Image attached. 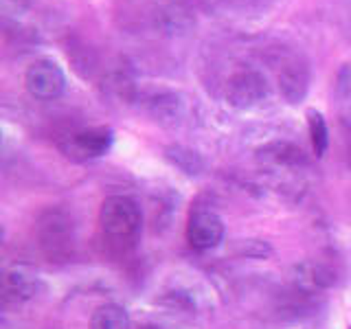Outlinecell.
Instances as JSON below:
<instances>
[{
  "label": "cell",
  "mask_w": 351,
  "mask_h": 329,
  "mask_svg": "<svg viewBox=\"0 0 351 329\" xmlns=\"http://www.w3.org/2000/svg\"><path fill=\"white\" fill-rule=\"evenodd\" d=\"M224 239V222L211 208H195L186 222V241L193 250H213Z\"/></svg>",
  "instance_id": "obj_6"
},
{
  "label": "cell",
  "mask_w": 351,
  "mask_h": 329,
  "mask_svg": "<svg viewBox=\"0 0 351 329\" xmlns=\"http://www.w3.org/2000/svg\"><path fill=\"white\" fill-rule=\"evenodd\" d=\"M112 141H114L112 130L106 125H97V127L75 130L71 134L62 136L58 147L66 158H71L75 162H86V160L101 158L104 154H108V149L112 147Z\"/></svg>",
  "instance_id": "obj_3"
},
{
  "label": "cell",
  "mask_w": 351,
  "mask_h": 329,
  "mask_svg": "<svg viewBox=\"0 0 351 329\" xmlns=\"http://www.w3.org/2000/svg\"><path fill=\"white\" fill-rule=\"evenodd\" d=\"M25 88L31 97L40 99V101H53L58 99L66 88V75L60 69L58 62L53 60H36L27 73H25Z\"/></svg>",
  "instance_id": "obj_5"
},
{
  "label": "cell",
  "mask_w": 351,
  "mask_h": 329,
  "mask_svg": "<svg viewBox=\"0 0 351 329\" xmlns=\"http://www.w3.org/2000/svg\"><path fill=\"white\" fill-rule=\"evenodd\" d=\"M90 329H130V316L121 305L106 303L93 312Z\"/></svg>",
  "instance_id": "obj_11"
},
{
  "label": "cell",
  "mask_w": 351,
  "mask_h": 329,
  "mask_svg": "<svg viewBox=\"0 0 351 329\" xmlns=\"http://www.w3.org/2000/svg\"><path fill=\"white\" fill-rule=\"evenodd\" d=\"M143 329H158V327H143Z\"/></svg>",
  "instance_id": "obj_16"
},
{
  "label": "cell",
  "mask_w": 351,
  "mask_h": 329,
  "mask_svg": "<svg viewBox=\"0 0 351 329\" xmlns=\"http://www.w3.org/2000/svg\"><path fill=\"white\" fill-rule=\"evenodd\" d=\"M338 93L351 99V62H347L338 73Z\"/></svg>",
  "instance_id": "obj_15"
},
{
  "label": "cell",
  "mask_w": 351,
  "mask_h": 329,
  "mask_svg": "<svg viewBox=\"0 0 351 329\" xmlns=\"http://www.w3.org/2000/svg\"><path fill=\"white\" fill-rule=\"evenodd\" d=\"M167 158L176 164L178 169H182L184 173H197L202 169V160L195 151L184 149V147H169L167 149Z\"/></svg>",
  "instance_id": "obj_13"
},
{
  "label": "cell",
  "mask_w": 351,
  "mask_h": 329,
  "mask_svg": "<svg viewBox=\"0 0 351 329\" xmlns=\"http://www.w3.org/2000/svg\"><path fill=\"white\" fill-rule=\"evenodd\" d=\"M40 290V274L29 263H11L5 270L3 292L7 303H25L38 294Z\"/></svg>",
  "instance_id": "obj_8"
},
{
  "label": "cell",
  "mask_w": 351,
  "mask_h": 329,
  "mask_svg": "<svg viewBox=\"0 0 351 329\" xmlns=\"http://www.w3.org/2000/svg\"><path fill=\"white\" fill-rule=\"evenodd\" d=\"M268 97V82L255 69H241L228 77L226 101L235 110L257 108Z\"/></svg>",
  "instance_id": "obj_4"
},
{
  "label": "cell",
  "mask_w": 351,
  "mask_h": 329,
  "mask_svg": "<svg viewBox=\"0 0 351 329\" xmlns=\"http://www.w3.org/2000/svg\"><path fill=\"white\" fill-rule=\"evenodd\" d=\"M349 329H351V327H349Z\"/></svg>",
  "instance_id": "obj_17"
},
{
  "label": "cell",
  "mask_w": 351,
  "mask_h": 329,
  "mask_svg": "<svg viewBox=\"0 0 351 329\" xmlns=\"http://www.w3.org/2000/svg\"><path fill=\"white\" fill-rule=\"evenodd\" d=\"M279 90L288 103H301L310 90V66L307 62L292 58L285 60L279 71Z\"/></svg>",
  "instance_id": "obj_9"
},
{
  "label": "cell",
  "mask_w": 351,
  "mask_h": 329,
  "mask_svg": "<svg viewBox=\"0 0 351 329\" xmlns=\"http://www.w3.org/2000/svg\"><path fill=\"white\" fill-rule=\"evenodd\" d=\"M307 130H310V138H312V147H314L316 158H323L329 147V130H327L325 117L318 112V110H310V112H307Z\"/></svg>",
  "instance_id": "obj_12"
},
{
  "label": "cell",
  "mask_w": 351,
  "mask_h": 329,
  "mask_svg": "<svg viewBox=\"0 0 351 329\" xmlns=\"http://www.w3.org/2000/svg\"><path fill=\"white\" fill-rule=\"evenodd\" d=\"M38 239L40 248L49 257V261H69L75 252L73 219L60 208H49L47 213H42L38 222Z\"/></svg>",
  "instance_id": "obj_2"
},
{
  "label": "cell",
  "mask_w": 351,
  "mask_h": 329,
  "mask_svg": "<svg viewBox=\"0 0 351 329\" xmlns=\"http://www.w3.org/2000/svg\"><path fill=\"white\" fill-rule=\"evenodd\" d=\"M141 208L136 200L128 195H110L99 208V226L101 235L110 246L117 250H125L134 246L141 233Z\"/></svg>",
  "instance_id": "obj_1"
},
{
  "label": "cell",
  "mask_w": 351,
  "mask_h": 329,
  "mask_svg": "<svg viewBox=\"0 0 351 329\" xmlns=\"http://www.w3.org/2000/svg\"><path fill=\"white\" fill-rule=\"evenodd\" d=\"M31 0H0V9L7 18H18L29 9Z\"/></svg>",
  "instance_id": "obj_14"
},
{
  "label": "cell",
  "mask_w": 351,
  "mask_h": 329,
  "mask_svg": "<svg viewBox=\"0 0 351 329\" xmlns=\"http://www.w3.org/2000/svg\"><path fill=\"white\" fill-rule=\"evenodd\" d=\"M257 160L272 169H303L310 164L305 151L288 141H272L257 149Z\"/></svg>",
  "instance_id": "obj_10"
},
{
  "label": "cell",
  "mask_w": 351,
  "mask_h": 329,
  "mask_svg": "<svg viewBox=\"0 0 351 329\" xmlns=\"http://www.w3.org/2000/svg\"><path fill=\"white\" fill-rule=\"evenodd\" d=\"M290 281H292V288L296 294L314 296V294H321V292L332 288V285L336 283V274L332 268L325 266V263L307 259V261L296 263V266L292 268Z\"/></svg>",
  "instance_id": "obj_7"
}]
</instances>
